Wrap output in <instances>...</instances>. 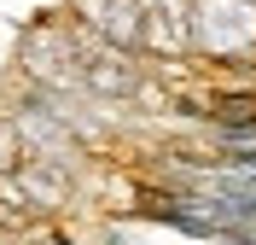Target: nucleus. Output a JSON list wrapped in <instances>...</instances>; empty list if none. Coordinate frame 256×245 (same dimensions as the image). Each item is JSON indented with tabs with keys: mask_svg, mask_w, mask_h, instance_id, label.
I'll use <instances>...</instances> for the list:
<instances>
[{
	"mask_svg": "<svg viewBox=\"0 0 256 245\" xmlns=\"http://www.w3.org/2000/svg\"><path fill=\"white\" fill-rule=\"evenodd\" d=\"M70 12L116 53H140V0H70Z\"/></svg>",
	"mask_w": 256,
	"mask_h": 245,
	"instance_id": "f257e3e1",
	"label": "nucleus"
},
{
	"mask_svg": "<svg viewBox=\"0 0 256 245\" xmlns=\"http://www.w3.org/2000/svg\"><path fill=\"white\" fill-rule=\"evenodd\" d=\"M210 129H239V123H256V88H216L198 111Z\"/></svg>",
	"mask_w": 256,
	"mask_h": 245,
	"instance_id": "f03ea898",
	"label": "nucleus"
},
{
	"mask_svg": "<svg viewBox=\"0 0 256 245\" xmlns=\"http://www.w3.org/2000/svg\"><path fill=\"white\" fill-rule=\"evenodd\" d=\"M6 239H18V245H76L64 228H52V222H41V216H35V222H24L18 233H6Z\"/></svg>",
	"mask_w": 256,
	"mask_h": 245,
	"instance_id": "7ed1b4c3",
	"label": "nucleus"
},
{
	"mask_svg": "<svg viewBox=\"0 0 256 245\" xmlns=\"http://www.w3.org/2000/svg\"><path fill=\"white\" fill-rule=\"evenodd\" d=\"M250 59H256V47H250Z\"/></svg>",
	"mask_w": 256,
	"mask_h": 245,
	"instance_id": "20e7f679",
	"label": "nucleus"
}]
</instances>
